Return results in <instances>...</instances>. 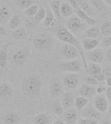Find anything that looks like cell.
<instances>
[{"instance_id":"6da1fadb","label":"cell","mask_w":111,"mask_h":124,"mask_svg":"<svg viewBox=\"0 0 111 124\" xmlns=\"http://www.w3.org/2000/svg\"><path fill=\"white\" fill-rule=\"evenodd\" d=\"M42 82L37 75H30L23 79L21 83V91L25 97L35 99L40 95L42 91Z\"/></svg>"},{"instance_id":"7a4b0ae2","label":"cell","mask_w":111,"mask_h":124,"mask_svg":"<svg viewBox=\"0 0 111 124\" xmlns=\"http://www.w3.org/2000/svg\"><path fill=\"white\" fill-rule=\"evenodd\" d=\"M56 34L60 41H62L65 43L71 45L72 46H75L77 49L80 56H81V58L82 62L83 63L84 67L85 69L88 70V64L86 61V57L84 54L83 48L81 45V43L78 41V39L76 38V37L74 36V34H72L66 28L62 27V28L58 29Z\"/></svg>"},{"instance_id":"3957f363","label":"cell","mask_w":111,"mask_h":124,"mask_svg":"<svg viewBox=\"0 0 111 124\" xmlns=\"http://www.w3.org/2000/svg\"><path fill=\"white\" fill-rule=\"evenodd\" d=\"M53 40L49 35L40 33L35 35L33 38V45L37 50H49L53 45Z\"/></svg>"},{"instance_id":"277c9868","label":"cell","mask_w":111,"mask_h":124,"mask_svg":"<svg viewBox=\"0 0 111 124\" xmlns=\"http://www.w3.org/2000/svg\"><path fill=\"white\" fill-rule=\"evenodd\" d=\"M86 22L80 19L77 16H72L67 21V28L74 34L83 32L86 29Z\"/></svg>"},{"instance_id":"5b68a950","label":"cell","mask_w":111,"mask_h":124,"mask_svg":"<svg viewBox=\"0 0 111 124\" xmlns=\"http://www.w3.org/2000/svg\"><path fill=\"white\" fill-rule=\"evenodd\" d=\"M68 2L74 8V11H75L76 15L80 19L85 21L87 24L91 25V26L95 25L96 21L93 19V17H90L80 7L77 0H68Z\"/></svg>"},{"instance_id":"8992f818","label":"cell","mask_w":111,"mask_h":124,"mask_svg":"<svg viewBox=\"0 0 111 124\" xmlns=\"http://www.w3.org/2000/svg\"><path fill=\"white\" fill-rule=\"evenodd\" d=\"M83 66L82 61L79 59L69 60L60 64V68L64 72H69L72 73H77L81 70Z\"/></svg>"},{"instance_id":"52a82bcc","label":"cell","mask_w":111,"mask_h":124,"mask_svg":"<svg viewBox=\"0 0 111 124\" xmlns=\"http://www.w3.org/2000/svg\"><path fill=\"white\" fill-rule=\"evenodd\" d=\"M29 56V51L25 48L18 49L12 55V60L15 65L18 66L23 65L27 62Z\"/></svg>"},{"instance_id":"ba28073f","label":"cell","mask_w":111,"mask_h":124,"mask_svg":"<svg viewBox=\"0 0 111 124\" xmlns=\"http://www.w3.org/2000/svg\"><path fill=\"white\" fill-rule=\"evenodd\" d=\"M49 92L51 97L53 99L56 98L62 94L64 87L60 79L56 78L51 80L49 86Z\"/></svg>"},{"instance_id":"9c48e42d","label":"cell","mask_w":111,"mask_h":124,"mask_svg":"<svg viewBox=\"0 0 111 124\" xmlns=\"http://www.w3.org/2000/svg\"><path fill=\"white\" fill-rule=\"evenodd\" d=\"M62 56L68 60H74L81 58L79 51L75 46L71 45L65 43L61 49Z\"/></svg>"},{"instance_id":"30bf717a","label":"cell","mask_w":111,"mask_h":124,"mask_svg":"<svg viewBox=\"0 0 111 124\" xmlns=\"http://www.w3.org/2000/svg\"><path fill=\"white\" fill-rule=\"evenodd\" d=\"M82 116L85 118L94 119V120H100L102 118L101 112L95 108V107L92 105H88L82 109Z\"/></svg>"},{"instance_id":"8fae6325","label":"cell","mask_w":111,"mask_h":124,"mask_svg":"<svg viewBox=\"0 0 111 124\" xmlns=\"http://www.w3.org/2000/svg\"><path fill=\"white\" fill-rule=\"evenodd\" d=\"M79 83L78 76L75 73H70L66 75L63 78V84L68 89H75Z\"/></svg>"},{"instance_id":"7c38bea8","label":"cell","mask_w":111,"mask_h":124,"mask_svg":"<svg viewBox=\"0 0 111 124\" xmlns=\"http://www.w3.org/2000/svg\"><path fill=\"white\" fill-rule=\"evenodd\" d=\"M79 93L80 96L84 97L86 98H92L96 94V89L95 88V86L88 84H83L80 87Z\"/></svg>"},{"instance_id":"4fadbf2b","label":"cell","mask_w":111,"mask_h":124,"mask_svg":"<svg viewBox=\"0 0 111 124\" xmlns=\"http://www.w3.org/2000/svg\"><path fill=\"white\" fill-rule=\"evenodd\" d=\"M94 107L100 112H104L108 109V101L105 96L99 94L95 97Z\"/></svg>"},{"instance_id":"5bb4252c","label":"cell","mask_w":111,"mask_h":124,"mask_svg":"<svg viewBox=\"0 0 111 124\" xmlns=\"http://www.w3.org/2000/svg\"><path fill=\"white\" fill-rule=\"evenodd\" d=\"M64 122L66 124H75L78 119L77 110L74 108H69L63 113Z\"/></svg>"},{"instance_id":"9a60e30c","label":"cell","mask_w":111,"mask_h":124,"mask_svg":"<svg viewBox=\"0 0 111 124\" xmlns=\"http://www.w3.org/2000/svg\"><path fill=\"white\" fill-rule=\"evenodd\" d=\"M87 57L92 63H99L104 59L103 51L99 48H95L92 50L88 51L87 53Z\"/></svg>"},{"instance_id":"2e32d148","label":"cell","mask_w":111,"mask_h":124,"mask_svg":"<svg viewBox=\"0 0 111 124\" xmlns=\"http://www.w3.org/2000/svg\"><path fill=\"white\" fill-rule=\"evenodd\" d=\"M74 102H75V97L71 92L67 91L64 93L61 101V103L64 109L67 110L72 108L74 105Z\"/></svg>"},{"instance_id":"e0dca14e","label":"cell","mask_w":111,"mask_h":124,"mask_svg":"<svg viewBox=\"0 0 111 124\" xmlns=\"http://www.w3.org/2000/svg\"><path fill=\"white\" fill-rule=\"evenodd\" d=\"M12 15L11 10L7 6L2 5L0 7V23L2 25L8 24Z\"/></svg>"},{"instance_id":"ac0fdd59","label":"cell","mask_w":111,"mask_h":124,"mask_svg":"<svg viewBox=\"0 0 111 124\" xmlns=\"http://www.w3.org/2000/svg\"><path fill=\"white\" fill-rule=\"evenodd\" d=\"M14 93L13 88L9 83H3L0 85V98L7 100L12 96Z\"/></svg>"},{"instance_id":"d6986e66","label":"cell","mask_w":111,"mask_h":124,"mask_svg":"<svg viewBox=\"0 0 111 124\" xmlns=\"http://www.w3.org/2000/svg\"><path fill=\"white\" fill-rule=\"evenodd\" d=\"M99 44V40L97 38H85L83 39L81 45L84 50L90 51L97 48Z\"/></svg>"},{"instance_id":"ffe728a7","label":"cell","mask_w":111,"mask_h":124,"mask_svg":"<svg viewBox=\"0 0 111 124\" xmlns=\"http://www.w3.org/2000/svg\"><path fill=\"white\" fill-rule=\"evenodd\" d=\"M100 34H101L100 28L95 25H93L86 29L82 33L83 38H97L100 36Z\"/></svg>"},{"instance_id":"44dd1931","label":"cell","mask_w":111,"mask_h":124,"mask_svg":"<svg viewBox=\"0 0 111 124\" xmlns=\"http://www.w3.org/2000/svg\"><path fill=\"white\" fill-rule=\"evenodd\" d=\"M60 12L62 17H70L73 14L74 8L68 1H62L60 4Z\"/></svg>"},{"instance_id":"7402d4cb","label":"cell","mask_w":111,"mask_h":124,"mask_svg":"<svg viewBox=\"0 0 111 124\" xmlns=\"http://www.w3.org/2000/svg\"><path fill=\"white\" fill-rule=\"evenodd\" d=\"M62 0H52L49 4V7L52 10L55 18L58 20H62L63 17L60 14V7Z\"/></svg>"},{"instance_id":"603a6c76","label":"cell","mask_w":111,"mask_h":124,"mask_svg":"<svg viewBox=\"0 0 111 124\" xmlns=\"http://www.w3.org/2000/svg\"><path fill=\"white\" fill-rule=\"evenodd\" d=\"M3 120L5 124H18L20 118L18 113L11 112L6 114L3 116Z\"/></svg>"},{"instance_id":"cb8c5ba5","label":"cell","mask_w":111,"mask_h":124,"mask_svg":"<svg viewBox=\"0 0 111 124\" xmlns=\"http://www.w3.org/2000/svg\"><path fill=\"white\" fill-rule=\"evenodd\" d=\"M45 8H46V16L42 23L44 27H49L53 24L55 17L49 6H45Z\"/></svg>"},{"instance_id":"d4e9b609","label":"cell","mask_w":111,"mask_h":124,"mask_svg":"<svg viewBox=\"0 0 111 124\" xmlns=\"http://www.w3.org/2000/svg\"><path fill=\"white\" fill-rule=\"evenodd\" d=\"M8 63V45H6L0 50V68L4 70Z\"/></svg>"},{"instance_id":"484cf974","label":"cell","mask_w":111,"mask_h":124,"mask_svg":"<svg viewBox=\"0 0 111 124\" xmlns=\"http://www.w3.org/2000/svg\"><path fill=\"white\" fill-rule=\"evenodd\" d=\"M21 18L17 14H13L11 18L8 23V27L10 30L13 31L14 29H17L18 27H19L20 25H21Z\"/></svg>"},{"instance_id":"4316f807","label":"cell","mask_w":111,"mask_h":124,"mask_svg":"<svg viewBox=\"0 0 111 124\" xmlns=\"http://www.w3.org/2000/svg\"><path fill=\"white\" fill-rule=\"evenodd\" d=\"M51 108L52 112L56 115L60 116L64 113V108L62 105V103L60 101L55 100L51 103Z\"/></svg>"},{"instance_id":"83f0119b","label":"cell","mask_w":111,"mask_h":124,"mask_svg":"<svg viewBox=\"0 0 111 124\" xmlns=\"http://www.w3.org/2000/svg\"><path fill=\"white\" fill-rule=\"evenodd\" d=\"M27 32L26 29L23 27H18L17 29L12 31L11 36L15 39H21L26 36Z\"/></svg>"},{"instance_id":"f1b7e54d","label":"cell","mask_w":111,"mask_h":124,"mask_svg":"<svg viewBox=\"0 0 111 124\" xmlns=\"http://www.w3.org/2000/svg\"><path fill=\"white\" fill-rule=\"evenodd\" d=\"M89 102V100L88 98H86L83 96H79L76 98L75 99V102H74V105L75 106L76 108L79 110H82L84 107H85Z\"/></svg>"},{"instance_id":"f546056e","label":"cell","mask_w":111,"mask_h":124,"mask_svg":"<svg viewBox=\"0 0 111 124\" xmlns=\"http://www.w3.org/2000/svg\"><path fill=\"white\" fill-rule=\"evenodd\" d=\"M35 124H50V118L44 113L38 114L34 118Z\"/></svg>"},{"instance_id":"4dcf8cb0","label":"cell","mask_w":111,"mask_h":124,"mask_svg":"<svg viewBox=\"0 0 111 124\" xmlns=\"http://www.w3.org/2000/svg\"><path fill=\"white\" fill-rule=\"evenodd\" d=\"M46 16V8L44 6H40L39 7V8L37 11V14L33 17V19L37 23H42L44 21Z\"/></svg>"},{"instance_id":"1f68e13d","label":"cell","mask_w":111,"mask_h":124,"mask_svg":"<svg viewBox=\"0 0 111 124\" xmlns=\"http://www.w3.org/2000/svg\"><path fill=\"white\" fill-rule=\"evenodd\" d=\"M90 4L99 11H103L107 9V4L103 0H90Z\"/></svg>"},{"instance_id":"d6a6232c","label":"cell","mask_w":111,"mask_h":124,"mask_svg":"<svg viewBox=\"0 0 111 124\" xmlns=\"http://www.w3.org/2000/svg\"><path fill=\"white\" fill-rule=\"evenodd\" d=\"M101 34L104 36L111 35V21H105L101 25L100 27Z\"/></svg>"},{"instance_id":"836d02e7","label":"cell","mask_w":111,"mask_h":124,"mask_svg":"<svg viewBox=\"0 0 111 124\" xmlns=\"http://www.w3.org/2000/svg\"><path fill=\"white\" fill-rule=\"evenodd\" d=\"M39 8L38 5L37 4H33L31 6L27 8L24 10V14L25 15L28 17H33L37 14V11Z\"/></svg>"},{"instance_id":"e575fe53","label":"cell","mask_w":111,"mask_h":124,"mask_svg":"<svg viewBox=\"0 0 111 124\" xmlns=\"http://www.w3.org/2000/svg\"><path fill=\"white\" fill-rule=\"evenodd\" d=\"M87 70L89 72L91 75H93L103 71L101 66L99 63H92L89 65H88Z\"/></svg>"},{"instance_id":"d590c367","label":"cell","mask_w":111,"mask_h":124,"mask_svg":"<svg viewBox=\"0 0 111 124\" xmlns=\"http://www.w3.org/2000/svg\"><path fill=\"white\" fill-rule=\"evenodd\" d=\"M17 3L19 8L25 10L35 4V0H17Z\"/></svg>"},{"instance_id":"8d00e7d4","label":"cell","mask_w":111,"mask_h":124,"mask_svg":"<svg viewBox=\"0 0 111 124\" xmlns=\"http://www.w3.org/2000/svg\"><path fill=\"white\" fill-rule=\"evenodd\" d=\"M101 46L103 48H109L111 46V35L104 36L101 40Z\"/></svg>"},{"instance_id":"74e56055","label":"cell","mask_w":111,"mask_h":124,"mask_svg":"<svg viewBox=\"0 0 111 124\" xmlns=\"http://www.w3.org/2000/svg\"><path fill=\"white\" fill-rule=\"evenodd\" d=\"M84 81H85L86 84L92 85V86H96L99 84V81H97L95 78L93 77L91 74L86 76L85 78H84Z\"/></svg>"},{"instance_id":"f35d334b","label":"cell","mask_w":111,"mask_h":124,"mask_svg":"<svg viewBox=\"0 0 111 124\" xmlns=\"http://www.w3.org/2000/svg\"><path fill=\"white\" fill-rule=\"evenodd\" d=\"M24 23H25V26L26 28L27 29H33V28H35L36 27V24H37V22L34 20L33 19V17H28L26 18L25 19V21H24Z\"/></svg>"},{"instance_id":"ab89813d","label":"cell","mask_w":111,"mask_h":124,"mask_svg":"<svg viewBox=\"0 0 111 124\" xmlns=\"http://www.w3.org/2000/svg\"><path fill=\"white\" fill-rule=\"evenodd\" d=\"M79 124H97V120L90 119V118H79L78 120Z\"/></svg>"},{"instance_id":"60d3db41","label":"cell","mask_w":111,"mask_h":124,"mask_svg":"<svg viewBox=\"0 0 111 124\" xmlns=\"http://www.w3.org/2000/svg\"><path fill=\"white\" fill-rule=\"evenodd\" d=\"M93 77H94L96 79L97 81L99 82H101V81H103L105 79V74L104 72V71L101 72H99V73L95 74H93V75H92Z\"/></svg>"},{"instance_id":"b9f144b4","label":"cell","mask_w":111,"mask_h":124,"mask_svg":"<svg viewBox=\"0 0 111 124\" xmlns=\"http://www.w3.org/2000/svg\"><path fill=\"white\" fill-rule=\"evenodd\" d=\"M105 94H106V98L109 100V101L111 102V87H108L106 89L105 91Z\"/></svg>"},{"instance_id":"7bdbcfd3","label":"cell","mask_w":111,"mask_h":124,"mask_svg":"<svg viewBox=\"0 0 111 124\" xmlns=\"http://www.w3.org/2000/svg\"><path fill=\"white\" fill-rule=\"evenodd\" d=\"M7 31H6V29H5V27H3V25H2L1 23H0V36H7Z\"/></svg>"},{"instance_id":"ee69618b","label":"cell","mask_w":111,"mask_h":124,"mask_svg":"<svg viewBox=\"0 0 111 124\" xmlns=\"http://www.w3.org/2000/svg\"><path fill=\"white\" fill-rule=\"evenodd\" d=\"M106 89H107V88H105V87H103V86H100V87H97V89H96V93H97V94H101V93H103V92H105Z\"/></svg>"},{"instance_id":"f6af8a7d","label":"cell","mask_w":111,"mask_h":124,"mask_svg":"<svg viewBox=\"0 0 111 124\" xmlns=\"http://www.w3.org/2000/svg\"><path fill=\"white\" fill-rule=\"evenodd\" d=\"M107 60H109L110 62H111V47H109V49L107 50Z\"/></svg>"},{"instance_id":"bcb514c9","label":"cell","mask_w":111,"mask_h":124,"mask_svg":"<svg viewBox=\"0 0 111 124\" xmlns=\"http://www.w3.org/2000/svg\"><path fill=\"white\" fill-rule=\"evenodd\" d=\"M53 124H66L65 122H64V120H61V119H57L53 122Z\"/></svg>"},{"instance_id":"7dc6e473","label":"cell","mask_w":111,"mask_h":124,"mask_svg":"<svg viewBox=\"0 0 111 124\" xmlns=\"http://www.w3.org/2000/svg\"><path fill=\"white\" fill-rule=\"evenodd\" d=\"M105 81H106L107 85L109 87H111V77H106L105 78Z\"/></svg>"},{"instance_id":"c3c4849f","label":"cell","mask_w":111,"mask_h":124,"mask_svg":"<svg viewBox=\"0 0 111 124\" xmlns=\"http://www.w3.org/2000/svg\"><path fill=\"white\" fill-rule=\"evenodd\" d=\"M3 76V70L0 68V79H1Z\"/></svg>"},{"instance_id":"681fc988","label":"cell","mask_w":111,"mask_h":124,"mask_svg":"<svg viewBox=\"0 0 111 124\" xmlns=\"http://www.w3.org/2000/svg\"><path fill=\"white\" fill-rule=\"evenodd\" d=\"M106 4H109L110 5H111V0H103Z\"/></svg>"},{"instance_id":"f907efd6","label":"cell","mask_w":111,"mask_h":124,"mask_svg":"<svg viewBox=\"0 0 111 124\" xmlns=\"http://www.w3.org/2000/svg\"><path fill=\"white\" fill-rule=\"evenodd\" d=\"M101 124H111V123L108 121H106V120H103V122L101 123Z\"/></svg>"},{"instance_id":"816d5d0a","label":"cell","mask_w":111,"mask_h":124,"mask_svg":"<svg viewBox=\"0 0 111 124\" xmlns=\"http://www.w3.org/2000/svg\"><path fill=\"white\" fill-rule=\"evenodd\" d=\"M109 114H110V115H111V105H110V107H109Z\"/></svg>"},{"instance_id":"f5cc1de1","label":"cell","mask_w":111,"mask_h":124,"mask_svg":"<svg viewBox=\"0 0 111 124\" xmlns=\"http://www.w3.org/2000/svg\"><path fill=\"white\" fill-rule=\"evenodd\" d=\"M1 42H2V39H1V38L0 37V43H1Z\"/></svg>"}]
</instances>
